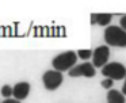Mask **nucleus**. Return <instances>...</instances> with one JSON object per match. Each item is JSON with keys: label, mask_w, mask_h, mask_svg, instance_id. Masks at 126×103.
Returning <instances> with one entry per match:
<instances>
[{"label": "nucleus", "mask_w": 126, "mask_h": 103, "mask_svg": "<svg viewBox=\"0 0 126 103\" xmlns=\"http://www.w3.org/2000/svg\"><path fill=\"white\" fill-rule=\"evenodd\" d=\"M104 41L109 46L114 48H126V31L119 26H107L104 29Z\"/></svg>", "instance_id": "f257e3e1"}, {"label": "nucleus", "mask_w": 126, "mask_h": 103, "mask_svg": "<svg viewBox=\"0 0 126 103\" xmlns=\"http://www.w3.org/2000/svg\"><path fill=\"white\" fill-rule=\"evenodd\" d=\"M77 54L76 52L73 50H68V52H63L58 56H56L52 60V65L54 68V70H58V72H65V70H69L76 65L77 61Z\"/></svg>", "instance_id": "f03ea898"}, {"label": "nucleus", "mask_w": 126, "mask_h": 103, "mask_svg": "<svg viewBox=\"0 0 126 103\" xmlns=\"http://www.w3.org/2000/svg\"><path fill=\"white\" fill-rule=\"evenodd\" d=\"M102 75L106 79H111V80H122L126 76V68L121 62H107L103 68H102Z\"/></svg>", "instance_id": "7ed1b4c3"}, {"label": "nucleus", "mask_w": 126, "mask_h": 103, "mask_svg": "<svg viewBox=\"0 0 126 103\" xmlns=\"http://www.w3.org/2000/svg\"><path fill=\"white\" fill-rule=\"evenodd\" d=\"M63 80H64L63 73L58 72V70H54V69L46 70L42 75V81H44V86L47 91H54V89H57L63 84Z\"/></svg>", "instance_id": "20e7f679"}, {"label": "nucleus", "mask_w": 126, "mask_h": 103, "mask_svg": "<svg viewBox=\"0 0 126 103\" xmlns=\"http://www.w3.org/2000/svg\"><path fill=\"white\" fill-rule=\"evenodd\" d=\"M68 75L71 77H94L96 75V70H95V67L92 65V62H83V64H79V65H75L72 69L68 70Z\"/></svg>", "instance_id": "39448f33"}, {"label": "nucleus", "mask_w": 126, "mask_h": 103, "mask_svg": "<svg viewBox=\"0 0 126 103\" xmlns=\"http://www.w3.org/2000/svg\"><path fill=\"white\" fill-rule=\"evenodd\" d=\"M92 65L95 68H103L104 65L109 62L110 58V49L109 46H98L95 50L92 52Z\"/></svg>", "instance_id": "423d86ee"}, {"label": "nucleus", "mask_w": 126, "mask_h": 103, "mask_svg": "<svg viewBox=\"0 0 126 103\" xmlns=\"http://www.w3.org/2000/svg\"><path fill=\"white\" fill-rule=\"evenodd\" d=\"M30 88L31 87L27 81H19V83H16L12 87V96H14V99L19 100V102L26 99L29 96V94H30Z\"/></svg>", "instance_id": "0eeeda50"}, {"label": "nucleus", "mask_w": 126, "mask_h": 103, "mask_svg": "<svg viewBox=\"0 0 126 103\" xmlns=\"http://www.w3.org/2000/svg\"><path fill=\"white\" fill-rule=\"evenodd\" d=\"M112 19L111 14H91V24H99V26H110Z\"/></svg>", "instance_id": "6e6552de"}, {"label": "nucleus", "mask_w": 126, "mask_h": 103, "mask_svg": "<svg viewBox=\"0 0 126 103\" xmlns=\"http://www.w3.org/2000/svg\"><path fill=\"white\" fill-rule=\"evenodd\" d=\"M107 103H126L125 95L117 89H109L107 92Z\"/></svg>", "instance_id": "1a4fd4ad"}, {"label": "nucleus", "mask_w": 126, "mask_h": 103, "mask_svg": "<svg viewBox=\"0 0 126 103\" xmlns=\"http://www.w3.org/2000/svg\"><path fill=\"white\" fill-rule=\"evenodd\" d=\"M77 57L81 60H88L92 57V50L91 49H80V50H77Z\"/></svg>", "instance_id": "9d476101"}, {"label": "nucleus", "mask_w": 126, "mask_h": 103, "mask_svg": "<svg viewBox=\"0 0 126 103\" xmlns=\"http://www.w3.org/2000/svg\"><path fill=\"white\" fill-rule=\"evenodd\" d=\"M0 91H1V95H3L6 99H10V96H12V87L8 86V84H4Z\"/></svg>", "instance_id": "9b49d317"}, {"label": "nucleus", "mask_w": 126, "mask_h": 103, "mask_svg": "<svg viewBox=\"0 0 126 103\" xmlns=\"http://www.w3.org/2000/svg\"><path fill=\"white\" fill-rule=\"evenodd\" d=\"M100 84H102V87H103L104 89H111L112 84H114V80H111V79H104Z\"/></svg>", "instance_id": "f8f14e48"}, {"label": "nucleus", "mask_w": 126, "mask_h": 103, "mask_svg": "<svg viewBox=\"0 0 126 103\" xmlns=\"http://www.w3.org/2000/svg\"><path fill=\"white\" fill-rule=\"evenodd\" d=\"M119 27L126 31V15H123L122 18H121V20H119Z\"/></svg>", "instance_id": "ddd939ff"}, {"label": "nucleus", "mask_w": 126, "mask_h": 103, "mask_svg": "<svg viewBox=\"0 0 126 103\" xmlns=\"http://www.w3.org/2000/svg\"><path fill=\"white\" fill-rule=\"evenodd\" d=\"M3 103H20L19 100H16V99H6Z\"/></svg>", "instance_id": "4468645a"}, {"label": "nucleus", "mask_w": 126, "mask_h": 103, "mask_svg": "<svg viewBox=\"0 0 126 103\" xmlns=\"http://www.w3.org/2000/svg\"><path fill=\"white\" fill-rule=\"evenodd\" d=\"M121 92L126 96V76H125V83H123V86H122V91H121Z\"/></svg>", "instance_id": "2eb2a0df"}]
</instances>
